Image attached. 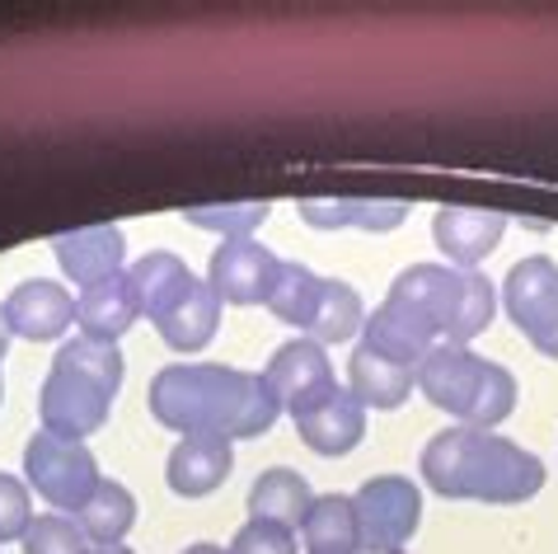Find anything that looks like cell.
I'll list each match as a JSON object with an SVG mask.
<instances>
[{
    "label": "cell",
    "mask_w": 558,
    "mask_h": 554,
    "mask_svg": "<svg viewBox=\"0 0 558 554\" xmlns=\"http://www.w3.org/2000/svg\"><path fill=\"white\" fill-rule=\"evenodd\" d=\"M146 405L155 423L174 427L183 437H263L277 423V395L258 372L216 362H179L150 381Z\"/></svg>",
    "instance_id": "obj_1"
},
{
    "label": "cell",
    "mask_w": 558,
    "mask_h": 554,
    "mask_svg": "<svg viewBox=\"0 0 558 554\" xmlns=\"http://www.w3.org/2000/svg\"><path fill=\"white\" fill-rule=\"evenodd\" d=\"M423 480L441 498L525 503L545 489V460L484 427H446L423 446Z\"/></svg>",
    "instance_id": "obj_2"
},
{
    "label": "cell",
    "mask_w": 558,
    "mask_h": 554,
    "mask_svg": "<svg viewBox=\"0 0 558 554\" xmlns=\"http://www.w3.org/2000/svg\"><path fill=\"white\" fill-rule=\"evenodd\" d=\"M122 390V352L118 344H95V338H71L61 344L48 381H43L38 409L43 433L81 442L99 433L113 409V395Z\"/></svg>",
    "instance_id": "obj_3"
},
{
    "label": "cell",
    "mask_w": 558,
    "mask_h": 554,
    "mask_svg": "<svg viewBox=\"0 0 558 554\" xmlns=\"http://www.w3.org/2000/svg\"><path fill=\"white\" fill-rule=\"evenodd\" d=\"M413 381L432 405L446 409L460 427H484L493 433L511 409H517V376L507 366L478 358L470 348L437 344L423 362L413 366Z\"/></svg>",
    "instance_id": "obj_4"
},
{
    "label": "cell",
    "mask_w": 558,
    "mask_h": 554,
    "mask_svg": "<svg viewBox=\"0 0 558 554\" xmlns=\"http://www.w3.org/2000/svg\"><path fill=\"white\" fill-rule=\"evenodd\" d=\"M132 291L142 315H150V325L160 329V338L174 352H197L216 338L221 325V301L207 282H197L189 264L174 254H146L128 268Z\"/></svg>",
    "instance_id": "obj_5"
},
{
    "label": "cell",
    "mask_w": 558,
    "mask_h": 554,
    "mask_svg": "<svg viewBox=\"0 0 558 554\" xmlns=\"http://www.w3.org/2000/svg\"><path fill=\"white\" fill-rule=\"evenodd\" d=\"M395 297L413 301L427 315V325L437 329L441 344L470 348V338H478L493 325V282L484 273H460L446 264H413L395 277Z\"/></svg>",
    "instance_id": "obj_6"
},
{
    "label": "cell",
    "mask_w": 558,
    "mask_h": 554,
    "mask_svg": "<svg viewBox=\"0 0 558 554\" xmlns=\"http://www.w3.org/2000/svg\"><path fill=\"white\" fill-rule=\"evenodd\" d=\"M24 474L28 489H38L43 503L61 507V513H81L85 498L99 489V460L85 442H66L52 433L28 437L24 446Z\"/></svg>",
    "instance_id": "obj_7"
},
{
    "label": "cell",
    "mask_w": 558,
    "mask_h": 554,
    "mask_svg": "<svg viewBox=\"0 0 558 554\" xmlns=\"http://www.w3.org/2000/svg\"><path fill=\"white\" fill-rule=\"evenodd\" d=\"M362 554H395L423 521V494L404 474H376L352 494Z\"/></svg>",
    "instance_id": "obj_8"
},
{
    "label": "cell",
    "mask_w": 558,
    "mask_h": 554,
    "mask_svg": "<svg viewBox=\"0 0 558 554\" xmlns=\"http://www.w3.org/2000/svg\"><path fill=\"white\" fill-rule=\"evenodd\" d=\"M507 315L531 344L558 362V264L545 254L521 258L502 282Z\"/></svg>",
    "instance_id": "obj_9"
},
{
    "label": "cell",
    "mask_w": 558,
    "mask_h": 554,
    "mask_svg": "<svg viewBox=\"0 0 558 554\" xmlns=\"http://www.w3.org/2000/svg\"><path fill=\"white\" fill-rule=\"evenodd\" d=\"M287 413H291V423H296L301 442L315 456H348L352 446L366 437V409L356 405L352 390H343L338 381L315 390L310 399H301V405Z\"/></svg>",
    "instance_id": "obj_10"
},
{
    "label": "cell",
    "mask_w": 558,
    "mask_h": 554,
    "mask_svg": "<svg viewBox=\"0 0 558 554\" xmlns=\"http://www.w3.org/2000/svg\"><path fill=\"white\" fill-rule=\"evenodd\" d=\"M277 264H282V258L272 250H263L258 240H221V250L211 254L207 287L216 291V301H226V305H258V301H268Z\"/></svg>",
    "instance_id": "obj_11"
},
{
    "label": "cell",
    "mask_w": 558,
    "mask_h": 554,
    "mask_svg": "<svg viewBox=\"0 0 558 554\" xmlns=\"http://www.w3.org/2000/svg\"><path fill=\"white\" fill-rule=\"evenodd\" d=\"M362 329H366L362 344H366L371 352H380V358H390V362H399V366H409V372H413V366L427 358L432 348L441 344L437 329L427 325V315L417 311L413 301L395 297V291L380 301V311L371 315Z\"/></svg>",
    "instance_id": "obj_12"
},
{
    "label": "cell",
    "mask_w": 558,
    "mask_h": 554,
    "mask_svg": "<svg viewBox=\"0 0 558 554\" xmlns=\"http://www.w3.org/2000/svg\"><path fill=\"white\" fill-rule=\"evenodd\" d=\"M0 311H5L10 334L28 338V344H52V338H61L75 325V297L66 287L48 282V277L20 282Z\"/></svg>",
    "instance_id": "obj_13"
},
{
    "label": "cell",
    "mask_w": 558,
    "mask_h": 554,
    "mask_svg": "<svg viewBox=\"0 0 558 554\" xmlns=\"http://www.w3.org/2000/svg\"><path fill=\"white\" fill-rule=\"evenodd\" d=\"M432 236L460 273H474L507 236V217L488 207H441L437 221H432Z\"/></svg>",
    "instance_id": "obj_14"
},
{
    "label": "cell",
    "mask_w": 558,
    "mask_h": 554,
    "mask_svg": "<svg viewBox=\"0 0 558 554\" xmlns=\"http://www.w3.org/2000/svg\"><path fill=\"white\" fill-rule=\"evenodd\" d=\"M122 250H128V240H122L118 226H85L52 240L57 264L75 287H95L104 277L122 273Z\"/></svg>",
    "instance_id": "obj_15"
},
{
    "label": "cell",
    "mask_w": 558,
    "mask_h": 554,
    "mask_svg": "<svg viewBox=\"0 0 558 554\" xmlns=\"http://www.w3.org/2000/svg\"><path fill=\"white\" fill-rule=\"evenodd\" d=\"M136 315H142V305H136V291H132L128 273H113L95 287H85L81 301H75L81 338H95V344H118V338L136 325Z\"/></svg>",
    "instance_id": "obj_16"
},
{
    "label": "cell",
    "mask_w": 558,
    "mask_h": 554,
    "mask_svg": "<svg viewBox=\"0 0 558 554\" xmlns=\"http://www.w3.org/2000/svg\"><path fill=\"white\" fill-rule=\"evenodd\" d=\"M230 470H235V451L226 437H183L169 451V489L179 498H207L216 494Z\"/></svg>",
    "instance_id": "obj_17"
},
{
    "label": "cell",
    "mask_w": 558,
    "mask_h": 554,
    "mask_svg": "<svg viewBox=\"0 0 558 554\" xmlns=\"http://www.w3.org/2000/svg\"><path fill=\"white\" fill-rule=\"evenodd\" d=\"M263 381H268V390L277 395V405L296 409L301 399H310L324 386H333V366H329V358H324L319 344H310V338H291V344H282L272 352Z\"/></svg>",
    "instance_id": "obj_18"
},
{
    "label": "cell",
    "mask_w": 558,
    "mask_h": 554,
    "mask_svg": "<svg viewBox=\"0 0 558 554\" xmlns=\"http://www.w3.org/2000/svg\"><path fill=\"white\" fill-rule=\"evenodd\" d=\"M310 503H315V494H310L305 474L287 470V466L263 470L250 489V521H272V527H282V531H301Z\"/></svg>",
    "instance_id": "obj_19"
},
{
    "label": "cell",
    "mask_w": 558,
    "mask_h": 554,
    "mask_svg": "<svg viewBox=\"0 0 558 554\" xmlns=\"http://www.w3.org/2000/svg\"><path fill=\"white\" fill-rule=\"evenodd\" d=\"M324 287H329V277H319L305 264H287L282 258L263 305H268L282 325H296L301 338H310V329H315V320H319V305H324Z\"/></svg>",
    "instance_id": "obj_20"
},
{
    "label": "cell",
    "mask_w": 558,
    "mask_h": 554,
    "mask_svg": "<svg viewBox=\"0 0 558 554\" xmlns=\"http://www.w3.org/2000/svg\"><path fill=\"white\" fill-rule=\"evenodd\" d=\"M348 390L362 409H399L413 390V372L409 366H399L390 358H380V352H371L366 344L352 352L348 362Z\"/></svg>",
    "instance_id": "obj_21"
},
{
    "label": "cell",
    "mask_w": 558,
    "mask_h": 554,
    "mask_svg": "<svg viewBox=\"0 0 558 554\" xmlns=\"http://www.w3.org/2000/svg\"><path fill=\"white\" fill-rule=\"evenodd\" d=\"M305 226L315 230H338V226H356V230H395L404 226L409 217V203H371V197H333V203H324V197H305L296 207Z\"/></svg>",
    "instance_id": "obj_22"
},
{
    "label": "cell",
    "mask_w": 558,
    "mask_h": 554,
    "mask_svg": "<svg viewBox=\"0 0 558 554\" xmlns=\"http://www.w3.org/2000/svg\"><path fill=\"white\" fill-rule=\"evenodd\" d=\"M301 535H305V554H362L352 498L343 494H324L310 503Z\"/></svg>",
    "instance_id": "obj_23"
},
{
    "label": "cell",
    "mask_w": 558,
    "mask_h": 554,
    "mask_svg": "<svg viewBox=\"0 0 558 554\" xmlns=\"http://www.w3.org/2000/svg\"><path fill=\"white\" fill-rule=\"evenodd\" d=\"M132 521H136V498H132V489L118 480H99V489L85 498L81 513H75V527L95 545H122Z\"/></svg>",
    "instance_id": "obj_24"
},
{
    "label": "cell",
    "mask_w": 558,
    "mask_h": 554,
    "mask_svg": "<svg viewBox=\"0 0 558 554\" xmlns=\"http://www.w3.org/2000/svg\"><path fill=\"white\" fill-rule=\"evenodd\" d=\"M366 325V315H362V297L348 287V282H338V277H329V287H324V305H319V320H315V329H310V344H343V338H352L356 329Z\"/></svg>",
    "instance_id": "obj_25"
},
{
    "label": "cell",
    "mask_w": 558,
    "mask_h": 554,
    "mask_svg": "<svg viewBox=\"0 0 558 554\" xmlns=\"http://www.w3.org/2000/svg\"><path fill=\"white\" fill-rule=\"evenodd\" d=\"M268 217H272L268 203H211V207H189L183 212V221L189 226L216 230V236H226V240H250Z\"/></svg>",
    "instance_id": "obj_26"
},
{
    "label": "cell",
    "mask_w": 558,
    "mask_h": 554,
    "mask_svg": "<svg viewBox=\"0 0 558 554\" xmlns=\"http://www.w3.org/2000/svg\"><path fill=\"white\" fill-rule=\"evenodd\" d=\"M24 554H89V541L71 517L52 513V517H38L24 531Z\"/></svg>",
    "instance_id": "obj_27"
},
{
    "label": "cell",
    "mask_w": 558,
    "mask_h": 554,
    "mask_svg": "<svg viewBox=\"0 0 558 554\" xmlns=\"http://www.w3.org/2000/svg\"><path fill=\"white\" fill-rule=\"evenodd\" d=\"M34 527V507H28V489L14 474L0 470V545L24 541V531Z\"/></svg>",
    "instance_id": "obj_28"
},
{
    "label": "cell",
    "mask_w": 558,
    "mask_h": 554,
    "mask_svg": "<svg viewBox=\"0 0 558 554\" xmlns=\"http://www.w3.org/2000/svg\"><path fill=\"white\" fill-rule=\"evenodd\" d=\"M226 554H296V541H291V531L272 527V521H244Z\"/></svg>",
    "instance_id": "obj_29"
},
{
    "label": "cell",
    "mask_w": 558,
    "mask_h": 554,
    "mask_svg": "<svg viewBox=\"0 0 558 554\" xmlns=\"http://www.w3.org/2000/svg\"><path fill=\"white\" fill-rule=\"evenodd\" d=\"M5 348H10V325H5V311H0V362H5Z\"/></svg>",
    "instance_id": "obj_30"
},
{
    "label": "cell",
    "mask_w": 558,
    "mask_h": 554,
    "mask_svg": "<svg viewBox=\"0 0 558 554\" xmlns=\"http://www.w3.org/2000/svg\"><path fill=\"white\" fill-rule=\"evenodd\" d=\"M89 554H132V550H128V545H95Z\"/></svg>",
    "instance_id": "obj_31"
},
{
    "label": "cell",
    "mask_w": 558,
    "mask_h": 554,
    "mask_svg": "<svg viewBox=\"0 0 558 554\" xmlns=\"http://www.w3.org/2000/svg\"><path fill=\"white\" fill-rule=\"evenodd\" d=\"M183 554H226V550H221V545H207V541H203V545H193V550H183Z\"/></svg>",
    "instance_id": "obj_32"
},
{
    "label": "cell",
    "mask_w": 558,
    "mask_h": 554,
    "mask_svg": "<svg viewBox=\"0 0 558 554\" xmlns=\"http://www.w3.org/2000/svg\"><path fill=\"white\" fill-rule=\"evenodd\" d=\"M0 399H5V386H0Z\"/></svg>",
    "instance_id": "obj_33"
}]
</instances>
